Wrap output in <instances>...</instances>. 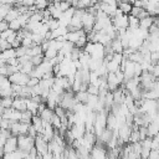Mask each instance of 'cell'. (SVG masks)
<instances>
[{"label":"cell","mask_w":159,"mask_h":159,"mask_svg":"<svg viewBox=\"0 0 159 159\" xmlns=\"http://www.w3.org/2000/svg\"><path fill=\"white\" fill-rule=\"evenodd\" d=\"M19 140V149L30 153V150L35 147V138L31 137L30 134H22L17 137Z\"/></svg>","instance_id":"cell-1"},{"label":"cell","mask_w":159,"mask_h":159,"mask_svg":"<svg viewBox=\"0 0 159 159\" xmlns=\"http://www.w3.org/2000/svg\"><path fill=\"white\" fill-rule=\"evenodd\" d=\"M104 145H106V144H103L102 142L97 140L96 145L92 148V150H91V153H89L91 159H107L108 153H107Z\"/></svg>","instance_id":"cell-2"},{"label":"cell","mask_w":159,"mask_h":159,"mask_svg":"<svg viewBox=\"0 0 159 159\" xmlns=\"http://www.w3.org/2000/svg\"><path fill=\"white\" fill-rule=\"evenodd\" d=\"M96 21H97L96 15L88 12L87 9H86V12H84V15H83V17H82V24H83V30H84L87 34H89L91 31H93L94 25H96Z\"/></svg>","instance_id":"cell-3"},{"label":"cell","mask_w":159,"mask_h":159,"mask_svg":"<svg viewBox=\"0 0 159 159\" xmlns=\"http://www.w3.org/2000/svg\"><path fill=\"white\" fill-rule=\"evenodd\" d=\"M29 128H30V124L27 123H24V122H14L10 127V130L12 133V135H22V134H27L29 133Z\"/></svg>","instance_id":"cell-4"},{"label":"cell","mask_w":159,"mask_h":159,"mask_svg":"<svg viewBox=\"0 0 159 159\" xmlns=\"http://www.w3.org/2000/svg\"><path fill=\"white\" fill-rule=\"evenodd\" d=\"M9 80L11 81L12 84H20V86H27V82L30 80V76L19 71V72H15L14 75L9 76Z\"/></svg>","instance_id":"cell-5"},{"label":"cell","mask_w":159,"mask_h":159,"mask_svg":"<svg viewBox=\"0 0 159 159\" xmlns=\"http://www.w3.org/2000/svg\"><path fill=\"white\" fill-rule=\"evenodd\" d=\"M35 148L37 149V152H39L40 155H45V154L50 153L48 152V142L45 140L41 134H39L35 138Z\"/></svg>","instance_id":"cell-6"},{"label":"cell","mask_w":159,"mask_h":159,"mask_svg":"<svg viewBox=\"0 0 159 159\" xmlns=\"http://www.w3.org/2000/svg\"><path fill=\"white\" fill-rule=\"evenodd\" d=\"M19 149V140H17V137L16 135H12V137H10L7 140H6V143L4 144V147H2V155L5 154V153H11V152H15V150H17Z\"/></svg>","instance_id":"cell-7"},{"label":"cell","mask_w":159,"mask_h":159,"mask_svg":"<svg viewBox=\"0 0 159 159\" xmlns=\"http://www.w3.org/2000/svg\"><path fill=\"white\" fill-rule=\"evenodd\" d=\"M113 25L116 26L117 30L119 29H128L129 27V16L128 15H122V16H114L112 17Z\"/></svg>","instance_id":"cell-8"},{"label":"cell","mask_w":159,"mask_h":159,"mask_svg":"<svg viewBox=\"0 0 159 159\" xmlns=\"http://www.w3.org/2000/svg\"><path fill=\"white\" fill-rule=\"evenodd\" d=\"M130 134H132V127H129L127 123L124 125H122L120 128H118V137L120 139H123L124 143H128L129 142Z\"/></svg>","instance_id":"cell-9"},{"label":"cell","mask_w":159,"mask_h":159,"mask_svg":"<svg viewBox=\"0 0 159 159\" xmlns=\"http://www.w3.org/2000/svg\"><path fill=\"white\" fill-rule=\"evenodd\" d=\"M87 32L83 30V29H81V30H78V31H68L67 34H66V40H68V41H71V42H73L75 45L77 43V41L83 36V35H86Z\"/></svg>","instance_id":"cell-10"},{"label":"cell","mask_w":159,"mask_h":159,"mask_svg":"<svg viewBox=\"0 0 159 159\" xmlns=\"http://www.w3.org/2000/svg\"><path fill=\"white\" fill-rule=\"evenodd\" d=\"M27 98H24V97H16L14 99V103H12V108L20 111V112H25L27 109V103H26Z\"/></svg>","instance_id":"cell-11"},{"label":"cell","mask_w":159,"mask_h":159,"mask_svg":"<svg viewBox=\"0 0 159 159\" xmlns=\"http://www.w3.org/2000/svg\"><path fill=\"white\" fill-rule=\"evenodd\" d=\"M14 57H17L16 56V48H7V50H4L1 51V55H0V58H1V63H6L10 58H14Z\"/></svg>","instance_id":"cell-12"},{"label":"cell","mask_w":159,"mask_h":159,"mask_svg":"<svg viewBox=\"0 0 159 159\" xmlns=\"http://www.w3.org/2000/svg\"><path fill=\"white\" fill-rule=\"evenodd\" d=\"M130 15H133V16H135V17H138L140 20V19H144V17L149 16V12L144 7H139V6H134L133 5V9L130 11Z\"/></svg>","instance_id":"cell-13"},{"label":"cell","mask_w":159,"mask_h":159,"mask_svg":"<svg viewBox=\"0 0 159 159\" xmlns=\"http://www.w3.org/2000/svg\"><path fill=\"white\" fill-rule=\"evenodd\" d=\"M154 20H155V16H152V15H149V16H147L144 19H140L139 27L140 29H144V30H149L150 26L154 24Z\"/></svg>","instance_id":"cell-14"},{"label":"cell","mask_w":159,"mask_h":159,"mask_svg":"<svg viewBox=\"0 0 159 159\" xmlns=\"http://www.w3.org/2000/svg\"><path fill=\"white\" fill-rule=\"evenodd\" d=\"M107 128L114 130V129H118V122H117V116L113 114L112 112L108 113V117H107Z\"/></svg>","instance_id":"cell-15"},{"label":"cell","mask_w":159,"mask_h":159,"mask_svg":"<svg viewBox=\"0 0 159 159\" xmlns=\"http://www.w3.org/2000/svg\"><path fill=\"white\" fill-rule=\"evenodd\" d=\"M111 46H112V48H113L114 53H123V51H124L123 43H122V41H120V39H119L118 36H117L116 39H113V40H112Z\"/></svg>","instance_id":"cell-16"},{"label":"cell","mask_w":159,"mask_h":159,"mask_svg":"<svg viewBox=\"0 0 159 159\" xmlns=\"http://www.w3.org/2000/svg\"><path fill=\"white\" fill-rule=\"evenodd\" d=\"M53 114H55V111L47 107V108L40 114V117H41V119H42L43 122H46V123H51V122H52V118H53Z\"/></svg>","instance_id":"cell-17"},{"label":"cell","mask_w":159,"mask_h":159,"mask_svg":"<svg viewBox=\"0 0 159 159\" xmlns=\"http://www.w3.org/2000/svg\"><path fill=\"white\" fill-rule=\"evenodd\" d=\"M47 9L50 10V12H51V15H52V17H53V19H60V17L62 16V14H63V11H62L58 6L53 5L52 2L48 5V7H47Z\"/></svg>","instance_id":"cell-18"},{"label":"cell","mask_w":159,"mask_h":159,"mask_svg":"<svg viewBox=\"0 0 159 159\" xmlns=\"http://www.w3.org/2000/svg\"><path fill=\"white\" fill-rule=\"evenodd\" d=\"M157 134H159V124H158V122L153 120L148 125V135L152 137V138H154Z\"/></svg>","instance_id":"cell-19"},{"label":"cell","mask_w":159,"mask_h":159,"mask_svg":"<svg viewBox=\"0 0 159 159\" xmlns=\"http://www.w3.org/2000/svg\"><path fill=\"white\" fill-rule=\"evenodd\" d=\"M27 55H30L31 57H34V56H39V55H43V48H42L41 45H34L32 47L29 48Z\"/></svg>","instance_id":"cell-20"},{"label":"cell","mask_w":159,"mask_h":159,"mask_svg":"<svg viewBox=\"0 0 159 159\" xmlns=\"http://www.w3.org/2000/svg\"><path fill=\"white\" fill-rule=\"evenodd\" d=\"M20 10L17 9V7H12L10 11H9V14L6 15V17L4 19V20H6L7 22H10V21H12V20H16L19 16H20Z\"/></svg>","instance_id":"cell-21"},{"label":"cell","mask_w":159,"mask_h":159,"mask_svg":"<svg viewBox=\"0 0 159 159\" xmlns=\"http://www.w3.org/2000/svg\"><path fill=\"white\" fill-rule=\"evenodd\" d=\"M88 97H89V93H88L87 91H80V92H76V99H77L80 103L87 104V102H88Z\"/></svg>","instance_id":"cell-22"},{"label":"cell","mask_w":159,"mask_h":159,"mask_svg":"<svg viewBox=\"0 0 159 159\" xmlns=\"http://www.w3.org/2000/svg\"><path fill=\"white\" fill-rule=\"evenodd\" d=\"M26 103H27V109H29L30 112H32V113H34V116H37V108H39L40 103H37V102L32 101L31 98H27Z\"/></svg>","instance_id":"cell-23"},{"label":"cell","mask_w":159,"mask_h":159,"mask_svg":"<svg viewBox=\"0 0 159 159\" xmlns=\"http://www.w3.org/2000/svg\"><path fill=\"white\" fill-rule=\"evenodd\" d=\"M118 7L127 15V14H130V11L133 9V5L129 1H123V2H118Z\"/></svg>","instance_id":"cell-24"},{"label":"cell","mask_w":159,"mask_h":159,"mask_svg":"<svg viewBox=\"0 0 159 159\" xmlns=\"http://www.w3.org/2000/svg\"><path fill=\"white\" fill-rule=\"evenodd\" d=\"M32 118H34V113L30 112L29 109H26L25 112H22V116H21V120H20V122L31 124V123H32Z\"/></svg>","instance_id":"cell-25"},{"label":"cell","mask_w":159,"mask_h":159,"mask_svg":"<svg viewBox=\"0 0 159 159\" xmlns=\"http://www.w3.org/2000/svg\"><path fill=\"white\" fill-rule=\"evenodd\" d=\"M12 9L11 4H1L0 5V17L1 20H4L6 17V15L9 14V11Z\"/></svg>","instance_id":"cell-26"},{"label":"cell","mask_w":159,"mask_h":159,"mask_svg":"<svg viewBox=\"0 0 159 159\" xmlns=\"http://www.w3.org/2000/svg\"><path fill=\"white\" fill-rule=\"evenodd\" d=\"M57 55H58V51H57L56 48H53V47H50V48H47V50L43 52V56H45L46 60H52V58H55Z\"/></svg>","instance_id":"cell-27"},{"label":"cell","mask_w":159,"mask_h":159,"mask_svg":"<svg viewBox=\"0 0 159 159\" xmlns=\"http://www.w3.org/2000/svg\"><path fill=\"white\" fill-rule=\"evenodd\" d=\"M34 68H35V65H34L31 61H29V62L21 65V72H24V73H26V75H29V76H30V73L32 72Z\"/></svg>","instance_id":"cell-28"},{"label":"cell","mask_w":159,"mask_h":159,"mask_svg":"<svg viewBox=\"0 0 159 159\" xmlns=\"http://www.w3.org/2000/svg\"><path fill=\"white\" fill-rule=\"evenodd\" d=\"M11 87H12V83L9 80V77L7 76H1V78H0V89L1 88H11Z\"/></svg>","instance_id":"cell-29"},{"label":"cell","mask_w":159,"mask_h":159,"mask_svg":"<svg viewBox=\"0 0 159 159\" xmlns=\"http://www.w3.org/2000/svg\"><path fill=\"white\" fill-rule=\"evenodd\" d=\"M14 97H2L1 99V107L2 108H11L14 103Z\"/></svg>","instance_id":"cell-30"},{"label":"cell","mask_w":159,"mask_h":159,"mask_svg":"<svg viewBox=\"0 0 159 159\" xmlns=\"http://www.w3.org/2000/svg\"><path fill=\"white\" fill-rule=\"evenodd\" d=\"M139 19L129 14V27L130 29H138L139 27Z\"/></svg>","instance_id":"cell-31"},{"label":"cell","mask_w":159,"mask_h":159,"mask_svg":"<svg viewBox=\"0 0 159 159\" xmlns=\"http://www.w3.org/2000/svg\"><path fill=\"white\" fill-rule=\"evenodd\" d=\"M129 142H130V143H137V142H140L139 129H132V134H130Z\"/></svg>","instance_id":"cell-32"},{"label":"cell","mask_w":159,"mask_h":159,"mask_svg":"<svg viewBox=\"0 0 159 159\" xmlns=\"http://www.w3.org/2000/svg\"><path fill=\"white\" fill-rule=\"evenodd\" d=\"M51 124H52V125H53V128H56V129H60V128L62 127V120H61V118H60L56 113L53 114V118H52Z\"/></svg>","instance_id":"cell-33"},{"label":"cell","mask_w":159,"mask_h":159,"mask_svg":"<svg viewBox=\"0 0 159 159\" xmlns=\"http://www.w3.org/2000/svg\"><path fill=\"white\" fill-rule=\"evenodd\" d=\"M9 25H10V29H11V30H15V31H19V30H21V29H22V25H21V22L19 21V19L10 21V22H9Z\"/></svg>","instance_id":"cell-34"},{"label":"cell","mask_w":159,"mask_h":159,"mask_svg":"<svg viewBox=\"0 0 159 159\" xmlns=\"http://www.w3.org/2000/svg\"><path fill=\"white\" fill-rule=\"evenodd\" d=\"M47 25H48V27H50V30L51 31H53V30H56V29H58L60 27V21H58V19H51L48 22H46Z\"/></svg>","instance_id":"cell-35"},{"label":"cell","mask_w":159,"mask_h":159,"mask_svg":"<svg viewBox=\"0 0 159 159\" xmlns=\"http://www.w3.org/2000/svg\"><path fill=\"white\" fill-rule=\"evenodd\" d=\"M32 41L35 45H41L45 41V36L40 34H32Z\"/></svg>","instance_id":"cell-36"},{"label":"cell","mask_w":159,"mask_h":159,"mask_svg":"<svg viewBox=\"0 0 159 159\" xmlns=\"http://www.w3.org/2000/svg\"><path fill=\"white\" fill-rule=\"evenodd\" d=\"M71 5H72L71 0H61V1H60V5H58V7H60L62 11H66V10H68L70 7H72Z\"/></svg>","instance_id":"cell-37"},{"label":"cell","mask_w":159,"mask_h":159,"mask_svg":"<svg viewBox=\"0 0 159 159\" xmlns=\"http://www.w3.org/2000/svg\"><path fill=\"white\" fill-rule=\"evenodd\" d=\"M43 60H45V56H43V55H39V56L31 57V62L35 65V67H36V66H40V65L43 62Z\"/></svg>","instance_id":"cell-38"},{"label":"cell","mask_w":159,"mask_h":159,"mask_svg":"<svg viewBox=\"0 0 159 159\" xmlns=\"http://www.w3.org/2000/svg\"><path fill=\"white\" fill-rule=\"evenodd\" d=\"M35 43H34V41H32V36H29V37H25V39H22V46H25V47H32Z\"/></svg>","instance_id":"cell-39"},{"label":"cell","mask_w":159,"mask_h":159,"mask_svg":"<svg viewBox=\"0 0 159 159\" xmlns=\"http://www.w3.org/2000/svg\"><path fill=\"white\" fill-rule=\"evenodd\" d=\"M27 51H29V47H25V46H20L19 48H16V56H17V57L25 56V55H27Z\"/></svg>","instance_id":"cell-40"},{"label":"cell","mask_w":159,"mask_h":159,"mask_svg":"<svg viewBox=\"0 0 159 159\" xmlns=\"http://www.w3.org/2000/svg\"><path fill=\"white\" fill-rule=\"evenodd\" d=\"M7 48H11V43H10L7 40L1 39V40H0V50L4 51V50H7Z\"/></svg>","instance_id":"cell-41"},{"label":"cell","mask_w":159,"mask_h":159,"mask_svg":"<svg viewBox=\"0 0 159 159\" xmlns=\"http://www.w3.org/2000/svg\"><path fill=\"white\" fill-rule=\"evenodd\" d=\"M87 92H88L89 94H97V96H98V94H99V87H98V86H94V84H89Z\"/></svg>","instance_id":"cell-42"},{"label":"cell","mask_w":159,"mask_h":159,"mask_svg":"<svg viewBox=\"0 0 159 159\" xmlns=\"http://www.w3.org/2000/svg\"><path fill=\"white\" fill-rule=\"evenodd\" d=\"M14 122H11L10 119H6V118H1V129H10L11 124Z\"/></svg>","instance_id":"cell-43"},{"label":"cell","mask_w":159,"mask_h":159,"mask_svg":"<svg viewBox=\"0 0 159 159\" xmlns=\"http://www.w3.org/2000/svg\"><path fill=\"white\" fill-rule=\"evenodd\" d=\"M40 78H36V77H30V80H29V82H27V86L29 87H34V86H37L39 83H40Z\"/></svg>","instance_id":"cell-44"},{"label":"cell","mask_w":159,"mask_h":159,"mask_svg":"<svg viewBox=\"0 0 159 159\" xmlns=\"http://www.w3.org/2000/svg\"><path fill=\"white\" fill-rule=\"evenodd\" d=\"M27 134H30V135L34 137V138H36V137L39 135V133H37V130H36V128H35L34 124H30V128H29V133H27Z\"/></svg>","instance_id":"cell-45"},{"label":"cell","mask_w":159,"mask_h":159,"mask_svg":"<svg viewBox=\"0 0 159 159\" xmlns=\"http://www.w3.org/2000/svg\"><path fill=\"white\" fill-rule=\"evenodd\" d=\"M7 29H10L9 22H7L6 20H1V22H0V31L2 32V31H5V30H7Z\"/></svg>","instance_id":"cell-46"},{"label":"cell","mask_w":159,"mask_h":159,"mask_svg":"<svg viewBox=\"0 0 159 159\" xmlns=\"http://www.w3.org/2000/svg\"><path fill=\"white\" fill-rule=\"evenodd\" d=\"M148 159H159V149L158 150H150V154L148 157Z\"/></svg>","instance_id":"cell-47"},{"label":"cell","mask_w":159,"mask_h":159,"mask_svg":"<svg viewBox=\"0 0 159 159\" xmlns=\"http://www.w3.org/2000/svg\"><path fill=\"white\" fill-rule=\"evenodd\" d=\"M22 4L26 5V6H34L36 4V0H24Z\"/></svg>","instance_id":"cell-48"},{"label":"cell","mask_w":159,"mask_h":159,"mask_svg":"<svg viewBox=\"0 0 159 159\" xmlns=\"http://www.w3.org/2000/svg\"><path fill=\"white\" fill-rule=\"evenodd\" d=\"M0 2H1V4H11V5H12V4H15L16 1H15V0H0Z\"/></svg>","instance_id":"cell-49"},{"label":"cell","mask_w":159,"mask_h":159,"mask_svg":"<svg viewBox=\"0 0 159 159\" xmlns=\"http://www.w3.org/2000/svg\"><path fill=\"white\" fill-rule=\"evenodd\" d=\"M153 89H155L158 93H159V80H157L155 81V83H154V87H153Z\"/></svg>","instance_id":"cell-50"}]
</instances>
